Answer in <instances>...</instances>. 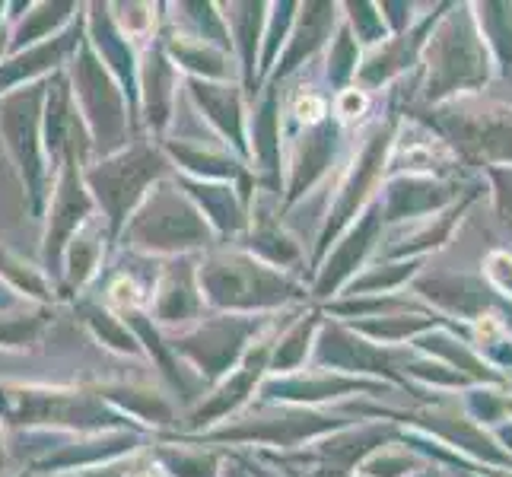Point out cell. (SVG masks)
<instances>
[{
	"mask_svg": "<svg viewBox=\"0 0 512 477\" xmlns=\"http://www.w3.org/2000/svg\"><path fill=\"white\" fill-rule=\"evenodd\" d=\"M353 109H363V96H357V93H350V96H344V115H353Z\"/></svg>",
	"mask_w": 512,
	"mask_h": 477,
	"instance_id": "obj_2",
	"label": "cell"
},
{
	"mask_svg": "<svg viewBox=\"0 0 512 477\" xmlns=\"http://www.w3.org/2000/svg\"><path fill=\"white\" fill-rule=\"evenodd\" d=\"M322 112H325V105H322V99H315V96H306V99L296 102V115L303 121H315Z\"/></svg>",
	"mask_w": 512,
	"mask_h": 477,
	"instance_id": "obj_1",
	"label": "cell"
}]
</instances>
